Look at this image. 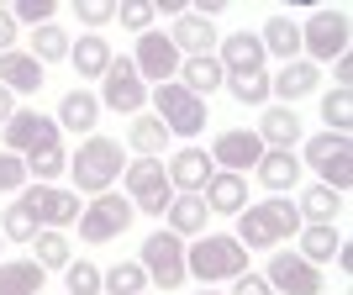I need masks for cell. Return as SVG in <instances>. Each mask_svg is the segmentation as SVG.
<instances>
[{
  "label": "cell",
  "instance_id": "7c38bea8",
  "mask_svg": "<svg viewBox=\"0 0 353 295\" xmlns=\"http://www.w3.org/2000/svg\"><path fill=\"white\" fill-rule=\"evenodd\" d=\"M101 105L117 111V116H137L148 105V85L137 79L132 59H111V69H105V79H101Z\"/></svg>",
  "mask_w": 353,
  "mask_h": 295
},
{
  "label": "cell",
  "instance_id": "7bdbcfd3",
  "mask_svg": "<svg viewBox=\"0 0 353 295\" xmlns=\"http://www.w3.org/2000/svg\"><path fill=\"white\" fill-rule=\"evenodd\" d=\"M343 148H353L348 132H316V137L306 143V163H311V169H322V163L332 159V153H343Z\"/></svg>",
  "mask_w": 353,
  "mask_h": 295
},
{
  "label": "cell",
  "instance_id": "ac0fdd59",
  "mask_svg": "<svg viewBox=\"0 0 353 295\" xmlns=\"http://www.w3.org/2000/svg\"><path fill=\"white\" fill-rule=\"evenodd\" d=\"M264 43H259V32H232V37H221L216 43V63L227 74H259L264 69Z\"/></svg>",
  "mask_w": 353,
  "mask_h": 295
},
{
  "label": "cell",
  "instance_id": "30bf717a",
  "mask_svg": "<svg viewBox=\"0 0 353 295\" xmlns=\"http://www.w3.org/2000/svg\"><path fill=\"white\" fill-rule=\"evenodd\" d=\"M179 63H185V53L169 43V32H143V37H137L132 69H137L143 85H169V79H179Z\"/></svg>",
  "mask_w": 353,
  "mask_h": 295
},
{
  "label": "cell",
  "instance_id": "7402d4cb",
  "mask_svg": "<svg viewBox=\"0 0 353 295\" xmlns=\"http://www.w3.org/2000/svg\"><path fill=\"white\" fill-rule=\"evenodd\" d=\"M163 227L174 237H206V227H211V211H206V201L201 195H174L169 201V211H163Z\"/></svg>",
  "mask_w": 353,
  "mask_h": 295
},
{
  "label": "cell",
  "instance_id": "d6a6232c",
  "mask_svg": "<svg viewBox=\"0 0 353 295\" xmlns=\"http://www.w3.org/2000/svg\"><path fill=\"white\" fill-rule=\"evenodd\" d=\"M69 32L59 27V21H48V27H37L32 32V59L37 63H59V59H69Z\"/></svg>",
  "mask_w": 353,
  "mask_h": 295
},
{
  "label": "cell",
  "instance_id": "5bb4252c",
  "mask_svg": "<svg viewBox=\"0 0 353 295\" xmlns=\"http://www.w3.org/2000/svg\"><path fill=\"white\" fill-rule=\"evenodd\" d=\"M259 159H264V143H259V132H248V127L216 132V143H211V163L227 169V174H253Z\"/></svg>",
  "mask_w": 353,
  "mask_h": 295
},
{
  "label": "cell",
  "instance_id": "bcb514c9",
  "mask_svg": "<svg viewBox=\"0 0 353 295\" xmlns=\"http://www.w3.org/2000/svg\"><path fill=\"white\" fill-rule=\"evenodd\" d=\"M232 295H274V290H269L264 274H237V280H232Z\"/></svg>",
  "mask_w": 353,
  "mask_h": 295
},
{
  "label": "cell",
  "instance_id": "4316f807",
  "mask_svg": "<svg viewBox=\"0 0 353 295\" xmlns=\"http://www.w3.org/2000/svg\"><path fill=\"white\" fill-rule=\"evenodd\" d=\"M179 85L190 90V95H201V101H206L211 90L227 85V69L216 63V53H201V59H185V63H179Z\"/></svg>",
  "mask_w": 353,
  "mask_h": 295
},
{
  "label": "cell",
  "instance_id": "8d00e7d4",
  "mask_svg": "<svg viewBox=\"0 0 353 295\" xmlns=\"http://www.w3.org/2000/svg\"><path fill=\"white\" fill-rule=\"evenodd\" d=\"M322 121H327V132H348L353 127V95L348 90H327L322 95Z\"/></svg>",
  "mask_w": 353,
  "mask_h": 295
},
{
  "label": "cell",
  "instance_id": "f546056e",
  "mask_svg": "<svg viewBox=\"0 0 353 295\" xmlns=\"http://www.w3.org/2000/svg\"><path fill=\"white\" fill-rule=\"evenodd\" d=\"M259 43H264V53H274V59H285V63L301 59V27H295L290 16H269L264 32H259Z\"/></svg>",
  "mask_w": 353,
  "mask_h": 295
},
{
  "label": "cell",
  "instance_id": "3957f363",
  "mask_svg": "<svg viewBox=\"0 0 353 295\" xmlns=\"http://www.w3.org/2000/svg\"><path fill=\"white\" fill-rule=\"evenodd\" d=\"M185 274L201 280V290H216L221 280H237V274H248V248L227 232H206L195 237L190 248H185Z\"/></svg>",
  "mask_w": 353,
  "mask_h": 295
},
{
  "label": "cell",
  "instance_id": "836d02e7",
  "mask_svg": "<svg viewBox=\"0 0 353 295\" xmlns=\"http://www.w3.org/2000/svg\"><path fill=\"white\" fill-rule=\"evenodd\" d=\"M227 95H232L237 105H264L269 101V69H259V74H227Z\"/></svg>",
  "mask_w": 353,
  "mask_h": 295
},
{
  "label": "cell",
  "instance_id": "277c9868",
  "mask_svg": "<svg viewBox=\"0 0 353 295\" xmlns=\"http://www.w3.org/2000/svg\"><path fill=\"white\" fill-rule=\"evenodd\" d=\"M348 37H353V16L343 6H322V11H311V21L301 27V59L306 63H338L348 53Z\"/></svg>",
  "mask_w": 353,
  "mask_h": 295
},
{
  "label": "cell",
  "instance_id": "9a60e30c",
  "mask_svg": "<svg viewBox=\"0 0 353 295\" xmlns=\"http://www.w3.org/2000/svg\"><path fill=\"white\" fill-rule=\"evenodd\" d=\"M163 174H169L174 195H201V190H206V179L216 174V163H211L206 148H179V153H169Z\"/></svg>",
  "mask_w": 353,
  "mask_h": 295
},
{
  "label": "cell",
  "instance_id": "83f0119b",
  "mask_svg": "<svg viewBox=\"0 0 353 295\" xmlns=\"http://www.w3.org/2000/svg\"><path fill=\"white\" fill-rule=\"evenodd\" d=\"M127 148H132L137 159H163V148H169V127H163L153 111H137L132 132H127Z\"/></svg>",
  "mask_w": 353,
  "mask_h": 295
},
{
  "label": "cell",
  "instance_id": "9c48e42d",
  "mask_svg": "<svg viewBox=\"0 0 353 295\" xmlns=\"http://www.w3.org/2000/svg\"><path fill=\"white\" fill-rule=\"evenodd\" d=\"M132 216H137V211H132V201H127V195H121V190H105V195H95V201L79 211V221H74V227H79V243L101 248V243H111V237L127 232V227H132Z\"/></svg>",
  "mask_w": 353,
  "mask_h": 295
},
{
  "label": "cell",
  "instance_id": "4fadbf2b",
  "mask_svg": "<svg viewBox=\"0 0 353 295\" xmlns=\"http://www.w3.org/2000/svg\"><path fill=\"white\" fill-rule=\"evenodd\" d=\"M264 280H269V290H280V295H327L322 290V269L306 264V258L290 253V248H274Z\"/></svg>",
  "mask_w": 353,
  "mask_h": 295
},
{
  "label": "cell",
  "instance_id": "8fae6325",
  "mask_svg": "<svg viewBox=\"0 0 353 295\" xmlns=\"http://www.w3.org/2000/svg\"><path fill=\"white\" fill-rule=\"evenodd\" d=\"M16 206H27L32 216L43 221V227H53V232H59V227H74V221H79V211H85L74 190H53V185H21Z\"/></svg>",
  "mask_w": 353,
  "mask_h": 295
},
{
  "label": "cell",
  "instance_id": "f907efd6",
  "mask_svg": "<svg viewBox=\"0 0 353 295\" xmlns=\"http://www.w3.org/2000/svg\"><path fill=\"white\" fill-rule=\"evenodd\" d=\"M16 116V95H11V90H6V85H0V127H6V121H11Z\"/></svg>",
  "mask_w": 353,
  "mask_h": 295
},
{
  "label": "cell",
  "instance_id": "7dc6e473",
  "mask_svg": "<svg viewBox=\"0 0 353 295\" xmlns=\"http://www.w3.org/2000/svg\"><path fill=\"white\" fill-rule=\"evenodd\" d=\"M16 32H21V27H16V21H11V11L0 6V53H11V48H16Z\"/></svg>",
  "mask_w": 353,
  "mask_h": 295
},
{
  "label": "cell",
  "instance_id": "816d5d0a",
  "mask_svg": "<svg viewBox=\"0 0 353 295\" xmlns=\"http://www.w3.org/2000/svg\"><path fill=\"white\" fill-rule=\"evenodd\" d=\"M201 295H221V290H201Z\"/></svg>",
  "mask_w": 353,
  "mask_h": 295
},
{
  "label": "cell",
  "instance_id": "1f68e13d",
  "mask_svg": "<svg viewBox=\"0 0 353 295\" xmlns=\"http://www.w3.org/2000/svg\"><path fill=\"white\" fill-rule=\"evenodd\" d=\"M32 258L53 274V269H69V264H74V248H69V237H63V232H53V227H48V232L32 237Z\"/></svg>",
  "mask_w": 353,
  "mask_h": 295
},
{
  "label": "cell",
  "instance_id": "44dd1931",
  "mask_svg": "<svg viewBox=\"0 0 353 295\" xmlns=\"http://www.w3.org/2000/svg\"><path fill=\"white\" fill-rule=\"evenodd\" d=\"M0 85L11 95H37L43 90V63L27 48H11V53H0Z\"/></svg>",
  "mask_w": 353,
  "mask_h": 295
},
{
  "label": "cell",
  "instance_id": "e575fe53",
  "mask_svg": "<svg viewBox=\"0 0 353 295\" xmlns=\"http://www.w3.org/2000/svg\"><path fill=\"white\" fill-rule=\"evenodd\" d=\"M69 169V153L59 148H43V153H27V185H53V179Z\"/></svg>",
  "mask_w": 353,
  "mask_h": 295
},
{
  "label": "cell",
  "instance_id": "f5cc1de1",
  "mask_svg": "<svg viewBox=\"0 0 353 295\" xmlns=\"http://www.w3.org/2000/svg\"><path fill=\"white\" fill-rule=\"evenodd\" d=\"M0 253H6V237H0Z\"/></svg>",
  "mask_w": 353,
  "mask_h": 295
},
{
  "label": "cell",
  "instance_id": "d4e9b609",
  "mask_svg": "<svg viewBox=\"0 0 353 295\" xmlns=\"http://www.w3.org/2000/svg\"><path fill=\"white\" fill-rule=\"evenodd\" d=\"M48 269L37 258H0V295H43Z\"/></svg>",
  "mask_w": 353,
  "mask_h": 295
},
{
  "label": "cell",
  "instance_id": "4dcf8cb0",
  "mask_svg": "<svg viewBox=\"0 0 353 295\" xmlns=\"http://www.w3.org/2000/svg\"><path fill=\"white\" fill-rule=\"evenodd\" d=\"M143 290H148V274L137 258H121L101 274V295H143Z\"/></svg>",
  "mask_w": 353,
  "mask_h": 295
},
{
  "label": "cell",
  "instance_id": "52a82bcc",
  "mask_svg": "<svg viewBox=\"0 0 353 295\" xmlns=\"http://www.w3.org/2000/svg\"><path fill=\"white\" fill-rule=\"evenodd\" d=\"M137 264H143L148 285H159V290H179V285L190 280V274H185V237H174L169 227H159V232L143 237Z\"/></svg>",
  "mask_w": 353,
  "mask_h": 295
},
{
  "label": "cell",
  "instance_id": "8992f818",
  "mask_svg": "<svg viewBox=\"0 0 353 295\" xmlns=\"http://www.w3.org/2000/svg\"><path fill=\"white\" fill-rule=\"evenodd\" d=\"M148 101H153V116L169 127V137H195V132H206V101H201V95H190L179 79L153 85V90H148Z\"/></svg>",
  "mask_w": 353,
  "mask_h": 295
},
{
  "label": "cell",
  "instance_id": "f1b7e54d",
  "mask_svg": "<svg viewBox=\"0 0 353 295\" xmlns=\"http://www.w3.org/2000/svg\"><path fill=\"white\" fill-rule=\"evenodd\" d=\"M295 237H301V258H306V264H316V269H322L327 258L343 248V232L332 227V221H306Z\"/></svg>",
  "mask_w": 353,
  "mask_h": 295
},
{
  "label": "cell",
  "instance_id": "ee69618b",
  "mask_svg": "<svg viewBox=\"0 0 353 295\" xmlns=\"http://www.w3.org/2000/svg\"><path fill=\"white\" fill-rule=\"evenodd\" d=\"M21 185H27V159H16V153L0 148V195H16Z\"/></svg>",
  "mask_w": 353,
  "mask_h": 295
},
{
  "label": "cell",
  "instance_id": "f6af8a7d",
  "mask_svg": "<svg viewBox=\"0 0 353 295\" xmlns=\"http://www.w3.org/2000/svg\"><path fill=\"white\" fill-rule=\"evenodd\" d=\"M74 11H79V21H85L90 32H101L105 21H117V6H111V0H79Z\"/></svg>",
  "mask_w": 353,
  "mask_h": 295
},
{
  "label": "cell",
  "instance_id": "ba28073f",
  "mask_svg": "<svg viewBox=\"0 0 353 295\" xmlns=\"http://www.w3.org/2000/svg\"><path fill=\"white\" fill-rule=\"evenodd\" d=\"M59 143H63L59 121L48 116V111H37V105H16V116L0 127V148H6V153H16V159L43 153V148H59Z\"/></svg>",
  "mask_w": 353,
  "mask_h": 295
},
{
  "label": "cell",
  "instance_id": "484cf974",
  "mask_svg": "<svg viewBox=\"0 0 353 295\" xmlns=\"http://www.w3.org/2000/svg\"><path fill=\"white\" fill-rule=\"evenodd\" d=\"M253 132H259L264 148H295V137H301V116H295V105H269Z\"/></svg>",
  "mask_w": 353,
  "mask_h": 295
},
{
  "label": "cell",
  "instance_id": "b9f144b4",
  "mask_svg": "<svg viewBox=\"0 0 353 295\" xmlns=\"http://www.w3.org/2000/svg\"><path fill=\"white\" fill-rule=\"evenodd\" d=\"M63 280H69V295H101V269L90 264V258H74L63 269Z\"/></svg>",
  "mask_w": 353,
  "mask_h": 295
},
{
  "label": "cell",
  "instance_id": "ffe728a7",
  "mask_svg": "<svg viewBox=\"0 0 353 295\" xmlns=\"http://www.w3.org/2000/svg\"><path fill=\"white\" fill-rule=\"evenodd\" d=\"M316 90H322V69L306 63V59H295V63H285L280 74H269V95H280L285 105L306 101V95H316Z\"/></svg>",
  "mask_w": 353,
  "mask_h": 295
},
{
  "label": "cell",
  "instance_id": "7a4b0ae2",
  "mask_svg": "<svg viewBox=\"0 0 353 295\" xmlns=\"http://www.w3.org/2000/svg\"><path fill=\"white\" fill-rule=\"evenodd\" d=\"M121 169H127V153H121L117 137H85V143L69 153V179H74V195H105L111 185L121 179Z\"/></svg>",
  "mask_w": 353,
  "mask_h": 295
},
{
  "label": "cell",
  "instance_id": "d6986e66",
  "mask_svg": "<svg viewBox=\"0 0 353 295\" xmlns=\"http://www.w3.org/2000/svg\"><path fill=\"white\" fill-rule=\"evenodd\" d=\"M201 201H206L211 216H237V211L248 206V174H227V169H216V174L206 179Z\"/></svg>",
  "mask_w": 353,
  "mask_h": 295
},
{
  "label": "cell",
  "instance_id": "6da1fadb",
  "mask_svg": "<svg viewBox=\"0 0 353 295\" xmlns=\"http://www.w3.org/2000/svg\"><path fill=\"white\" fill-rule=\"evenodd\" d=\"M301 227H306V216H301V206H295L290 195H269V201H253V206L237 211L232 237L248 253H274L280 243H290Z\"/></svg>",
  "mask_w": 353,
  "mask_h": 295
},
{
  "label": "cell",
  "instance_id": "db71d44e",
  "mask_svg": "<svg viewBox=\"0 0 353 295\" xmlns=\"http://www.w3.org/2000/svg\"><path fill=\"white\" fill-rule=\"evenodd\" d=\"M143 295H148V290H143Z\"/></svg>",
  "mask_w": 353,
  "mask_h": 295
},
{
  "label": "cell",
  "instance_id": "5b68a950",
  "mask_svg": "<svg viewBox=\"0 0 353 295\" xmlns=\"http://www.w3.org/2000/svg\"><path fill=\"white\" fill-rule=\"evenodd\" d=\"M121 195L132 201L137 216H163L174 201V185L163 174V159H132L121 169Z\"/></svg>",
  "mask_w": 353,
  "mask_h": 295
},
{
  "label": "cell",
  "instance_id": "d590c367",
  "mask_svg": "<svg viewBox=\"0 0 353 295\" xmlns=\"http://www.w3.org/2000/svg\"><path fill=\"white\" fill-rule=\"evenodd\" d=\"M301 216H311V221H332V216H343V195H338V190H327V185H311V190L301 195Z\"/></svg>",
  "mask_w": 353,
  "mask_h": 295
},
{
  "label": "cell",
  "instance_id": "74e56055",
  "mask_svg": "<svg viewBox=\"0 0 353 295\" xmlns=\"http://www.w3.org/2000/svg\"><path fill=\"white\" fill-rule=\"evenodd\" d=\"M6 11H11V21L16 27H48V21H53V11H59V0H16V6H6Z\"/></svg>",
  "mask_w": 353,
  "mask_h": 295
},
{
  "label": "cell",
  "instance_id": "60d3db41",
  "mask_svg": "<svg viewBox=\"0 0 353 295\" xmlns=\"http://www.w3.org/2000/svg\"><path fill=\"white\" fill-rule=\"evenodd\" d=\"M0 237H6V243H32V237H37V216H32L27 206H11L6 221H0Z\"/></svg>",
  "mask_w": 353,
  "mask_h": 295
},
{
  "label": "cell",
  "instance_id": "681fc988",
  "mask_svg": "<svg viewBox=\"0 0 353 295\" xmlns=\"http://www.w3.org/2000/svg\"><path fill=\"white\" fill-rule=\"evenodd\" d=\"M332 269H338V274H353V248H348V243L332 253Z\"/></svg>",
  "mask_w": 353,
  "mask_h": 295
},
{
  "label": "cell",
  "instance_id": "603a6c76",
  "mask_svg": "<svg viewBox=\"0 0 353 295\" xmlns=\"http://www.w3.org/2000/svg\"><path fill=\"white\" fill-rule=\"evenodd\" d=\"M111 59H117V48L105 43L101 32H85L79 43H69V63H74V74H79V79H105Z\"/></svg>",
  "mask_w": 353,
  "mask_h": 295
},
{
  "label": "cell",
  "instance_id": "cb8c5ba5",
  "mask_svg": "<svg viewBox=\"0 0 353 295\" xmlns=\"http://www.w3.org/2000/svg\"><path fill=\"white\" fill-rule=\"evenodd\" d=\"M59 132H95V121H101V95L95 90H69L59 101Z\"/></svg>",
  "mask_w": 353,
  "mask_h": 295
},
{
  "label": "cell",
  "instance_id": "c3c4849f",
  "mask_svg": "<svg viewBox=\"0 0 353 295\" xmlns=\"http://www.w3.org/2000/svg\"><path fill=\"white\" fill-rule=\"evenodd\" d=\"M332 74H338V90H348V85H353V59H348V53L332 63Z\"/></svg>",
  "mask_w": 353,
  "mask_h": 295
},
{
  "label": "cell",
  "instance_id": "ab89813d",
  "mask_svg": "<svg viewBox=\"0 0 353 295\" xmlns=\"http://www.w3.org/2000/svg\"><path fill=\"white\" fill-rule=\"evenodd\" d=\"M153 16H159V11H153V0H121V6H117V21L127 32H137V37L153 32Z\"/></svg>",
  "mask_w": 353,
  "mask_h": 295
},
{
  "label": "cell",
  "instance_id": "f35d334b",
  "mask_svg": "<svg viewBox=\"0 0 353 295\" xmlns=\"http://www.w3.org/2000/svg\"><path fill=\"white\" fill-rule=\"evenodd\" d=\"M322 174V185L327 190H338V195H348V185H353V148H343V153H332V159L316 169Z\"/></svg>",
  "mask_w": 353,
  "mask_h": 295
},
{
  "label": "cell",
  "instance_id": "e0dca14e",
  "mask_svg": "<svg viewBox=\"0 0 353 295\" xmlns=\"http://www.w3.org/2000/svg\"><path fill=\"white\" fill-rule=\"evenodd\" d=\"M253 179H259L269 195H290L295 185H301V159H295V148H264V159L253 163Z\"/></svg>",
  "mask_w": 353,
  "mask_h": 295
},
{
  "label": "cell",
  "instance_id": "2e32d148",
  "mask_svg": "<svg viewBox=\"0 0 353 295\" xmlns=\"http://www.w3.org/2000/svg\"><path fill=\"white\" fill-rule=\"evenodd\" d=\"M169 43H174L185 59H201V53H216L221 32H216V21H211V16L185 11V16H174V27H169Z\"/></svg>",
  "mask_w": 353,
  "mask_h": 295
}]
</instances>
